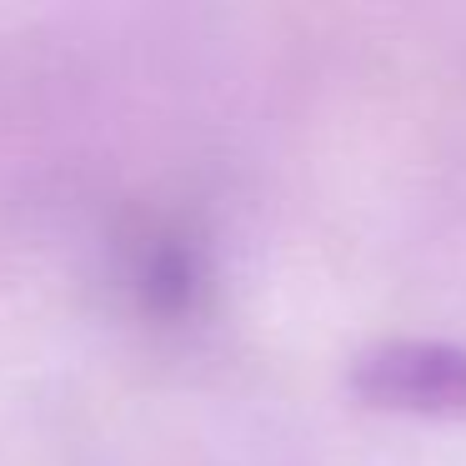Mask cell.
<instances>
[{"instance_id": "obj_1", "label": "cell", "mask_w": 466, "mask_h": 466, "mask_svg": "<svg viewBox=\"0 0 466 466\" xmlns=\"http://www.w3.org/2000/svg\"><path fill=\"white\" fill-rule=\"evenodd\" d=\"M351 391L376 411L466 416V351L451 341L396 336L356 356Z\"/></svg>"}]
</instances>
